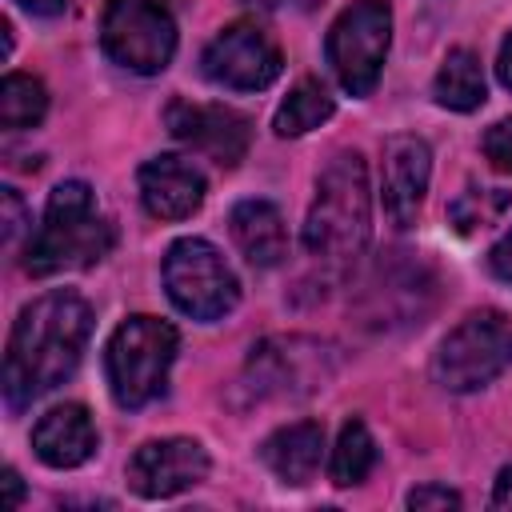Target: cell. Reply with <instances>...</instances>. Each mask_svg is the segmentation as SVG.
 <instances>
[{"label": "cell", "instance_id": "9a60e30c", "mask_svg": "<svg viewBox=\"0 0 512 512\" xmlns=\"http://www.w3.org/2000/svg\"><path fill=\"white\" fill-rule=\"evenodd\" d=\"M140 204L156 220H188L204 204V172L184 156H152L140 168Z\"/></svg>", "mask_w": 512, "mask_h": 512}, {"label": "cell", "instance_id": "ffe728a7", "mask_svg": "<svg viewBox=\"0 0 512 512\" xmlns=\"http://www.w3.org/2000/svg\"><path fill=\"white\" fill-rule=\"evenodd\" d=\"M332 112H336V104H332L328 88H324L316 76H304V80L284 96V104L276 108L272 128H276V136H304V132L320 128L324 120H332Z\"/></svg>", "mask_w": 512, "mask_h": 512}, {"label": "cell", "instance_id": "7402d4cb", "mask_svg": "<svg viewBox=\"0 0 512 512\" xmlns=\"http://www.w3.org/2000/svg\"><path fill=\"white\" fill-rule=\"evenodd\" d=\"M48 112V92L36 76L24 72H8L0 84V124L20 132V128H36Z\"/></svg>", "mask_w": 512, "mask_h": 512}, {"label": "cell", "instance_id": "f546056e", "mask_svg": "<svg viewBox=\"0 0 512 512\" xmlns=\"http://www.w3.org/2000/svg\"><path fill=\"white\" fill-rule=\"evenodd\" d=\"M24 12H32V16H60L64 8H68V0H16Z\"/></svg>", "mask_w": 512, "mask_h": 512}, {"label": "cell", "instance_id": "e0dca14e", "mask_svg": "<svg viewBox=\"0 0 512 512\" xmlns=\"http://www.w3.org/2000/svg\"><path fill=\"white\" fill-rule=\"evenodd\" d=\"M228 232L252 268H276L288 256L284 216L268 200H240L228 216Z\"/></svg>", "mask_w": 512, "mask_h": 512}, {"label": "cell", "instance_id": "7c38bea8", "mask_svg": "<svg viewBox=\"0 0 512 512\" xmlns=\"http://www.w3.org/2000/svg\"><path fill=\"white\" fill-rule=\"evenodd\" d=\"M168 132L200 152L204 160L220 164V168H236L248 152V140H252V124L248 116H240L236 108H224V104H192V100H172L168 112Z\"/></svg>", "mask_w": 512, "mask_h": 512}, {"label": "cell", "instance_id": "44dd1931", "mask_svg": "<svg viewBox=\"0 0 512 512\" xmlns=\"http://www.w3.org/2000/svg\"><path fill=\"white\" fill-rule=\"evenodd\" d=\"M376 464V440L368 432L364 420H348L336 436V448H332V464H328V476L336 488H352V484H364L368 472Z\"/></svg>", "mask_w": 512, "mask_h": 512}, {"label": "cell", "instance_id": "cb8c5ba5", "mask_svg": "<svg viewBox=\"0 0 512 512\" xmlns=\"http://www.w3.org/2000/svg\"><path fill=\"white\" fill-rule=\"evenodd\" d=\"M484 156L492 160V168L512 172V120H500L484 132Z\"/></svg>", "mask_w": 512, "mask_h": 512}, {"label": "cell", "instance_id": "484cf974", "mask_svg": "<svg viewBox=\"0 0 512 512\" xmlns=\"http://www.w3.org/2000/svg\"><path fill=\"white\" fill-rule=\"evenodd\" d=\"M0 208H4V240L12 244L16 236H20V228H24V204H20V196H16V188H4L0 192Z\"/></svg>", "mask_w": 512, "mask_h": 512}, {"label": "cell", "instance_id": "9c48e42d", "mask_svg": "<svg viewBox=\"0 0 512 512\" xmlns=\"http://www.w3.org/2000/svg\"><path fill=\"white\" fill-rule=\"evenodd\" d=\"M100 44L112 64L136 76H156L176 52V20L160 0H108Z\"/></svg>", "mask_w": 512, "mask_h": 512}, {"label": "cell", "instance_id": "f1b7e54d", "mask_svg": "<svg viewBox=\"0 0 512 512\" xmlns=\"http://www.w3.org/2000/svg\"><path fill=\"white\" fill-rule=\"evenodd\" d=\"M492 508H512V464H508V468H500V476H496Z\"/></svg>", "mask_w": 512, "mask_h": 512}, {"label": "cell", "instance_id": "4316f807", "mask_svg": "<svg viewBox=\"0 0 512 512\" xmlns=\"http://www.w3.org/2000/svg\"><path fill=\"white\" fill-rule=\"evenodd\" d=\"M488 268H492L504 284H512V232H504V236L492 244V252H488Z\"/></svg>", "mask_w": 512, "mask_h": 512}, {"label": "cell", "instance_id": "4dcf8cb0", "mask_svg": "<svg viewBox=\"0 0 512 512\" xmlns=\"http://www.w3.org/2000/svg\"><path fill=\"white\" fill-rule=\"evenodd\" d=\"M496 76H500V84L512 92V32H508V40L500 44V60H496Z\"/></svg>", "mask_w": 512, "mask_h": 512}, {"label": "cell", "instance_id": "30bf717a", "mask_svg": "<svg viewBox=\"0 0 512 512\" xmlns=\"http://www.w3.org/2000/svg\"><path fill=\"white\" fill-rule=\"evenodd\" d=\"M432 288L436 280L416 252H384L360 280L356 312L376 328L420 324L432 304Z\"/></svg>", "mask_w": 512, "mask_h": 512}, {"label": "cell", "instance_id": "4fadbf2b", "mask_svg": "<svg viewBox=\"0 0 512 512\" xmlns=\"http://www.w3.org/2000/svg\"><path fill=\"white\" fill-rule=\"evenodd\" d=\"M208 476V452L188 436L148 440L128 460V488L144 500H168L184 488H196Z\"/></svg>", "mask_w": 512, "mask_h": 512}, {"label": "cell", "instance_id": "ba28073f", "mask_svg": "<svg viewBox=\"0 0 512 512\" xmlns=\"http://www.w3.org/2000/svg\"><path fill=\"white\" fill-rule=\"evenodd\" d=\"M336 372V356L312 336H268L252 348L244 368V388L252 400H296Z\"/></svg>", "mask_w": 512, "mask_h": 512}, {"label": "cell", "instance_id": "5bb4252c", "mask_svg": "<svg viewBox=\"0 0 512 512\" xmlns=\"http://www.w3.org/2000/svg\"><path fill=\"white\" fill-rule=\"evenodd\" d=\"M428 176H432V152L420 136H388L384 140V168H380V196H384V212L392 216L396 228H412L424 192H428Z\"/></svg>", "mask_w": 512, "mask_h": 512}, {"label": "cell", "instance_id": "52a82bcc", "mask_svg": "<svg viewBox=\"0 0 512 512\" xmlns=\"http://www.w3.org/2000/svg\"><path fill=\"white\" fill-rule=\"evenodd\" d=\"M392 44V8L384 0H352L328 28L324 56L348 96H368Z\"/></svg>", "mask_w": 512, "mask_h": 512}, {"label": "cell", "instance_id": "603a6c76", "mask_svg": "<svg viewBox=\"0 0 512 512\" xmlns=\"http://www.w3.org/2000/svg\"><path fill=\"white\" fill-rule=\"evenodd\" d=\"M508 204H512V196L500 192V188H468V192H460V196L452 200L448 224L468 236V232H476V228L496 224V220L508 212Z\"/></svg>", "mask_w": 512, "mask_h": 512}, {"label": "cell", "instance_id": "ac0fdd59", "mask_svg": "<svg viewBox=\"0 0 512 512\" xmlns=\"http://www.w3.org/2000/svg\"><path fill=\"white\" fill-rule=\"evenodd\" d=\"M320 456H324V428H320L316 420L284 424V428H276V432L260 444V460L276 472V480L296 484V488L316 476Z\"/></svg>", "mask_w": 512, "mask_h": 512}, {"label": "cell", "instance_id": "277c9868", "mask_svg": "<svg viewBox=\"0 0 512 512\" xmlns=\"http://www.w3.org/2000/svg\"><path fill=\"white\" fill-rule=\"evenodd\" d=\"M172 360H176V328L156 316H128L124 324H116V332L104 344V372L112 400L120 408L152 404L168 384Z\"/></svg>", "mask_w": 512, "mask_h": 512}, {"label": "cell", "instance_id": "5b68a950", "mask_svg": "<svg viewBox=\"0 0 512 512\" xmlns=\"http://www.w3.org/2000/svg\"><path fill=\"white\" fill-rule=\"evenodd\" d=\"M512 368V320L504 312H472L436 348L432 376L448 392H476Z\"/></svg>", "mask_w": 512, "mask_h": 512}, {"label": "cell", "instance_id": "8992f818", "mask_svg": "<svg viewBox=\"0 0 512 512\" xmlns=\"http://www.w3.org/2000/svg\"><path fill=\"white\" fill-rule=\"evenodd\" d=\"M164 292L184 316H192L200 324L228 316L240 300L236 272L228 268L220 248L200 240V236H184L168 248V256H164Z\"/></svg>", "mask_w": 512, "mask_h": 512}, {"label": "cell", "instance_id": "d4e9b609", "mask_svg": "<svg viewBox=\"0 0 512 512\" xmlns=\"http://www.w3.org/2000/svg\"><path fill=\"white\" fill-rule=\"evenodd\" d=\"M408 508L424 512V508H460V492L444 488V484H420L408 492Z\"/></svg>", "mask_w": 512, "mask_h": 512}, {"label": "cell", "instance_id": "7a4b0ae2", "mask_svg": "<svg viewBox=\"0 0 512 512\" xmlns=\"http://www.w3.org/2000/svg\"><path fill=\"white\" fill-rule=\"evenodd\" d=\"M372 236L368 168L360 152H336L316 180L312 208L304 216V248L328 268H348Z\"/></svg>", "mask_w": 512, "mask_h": 512}, {"label": "cell", "instance_id": "2e32d148", "mask_svg": "<svg viewBox=\"0 0 512 512\" xmlns=\"http://www.w3.org/2000/svg\"><path fill=\"white\" fill-rule=\"evenodd\" d=\"M32 448L48 468H80L96 452V428L84 404H60L32 428Z\"/></svg>", "mask_w": 512, "mask_h": 512}, {"label": "cell", "instance_id": "6da1fadb", "mask_svg": "<svg viewBox=\"0 0 512 512\" xmlns=\"http://www.w3.org/2000/svg\"><path fill=\"white\" fill-rule=\"evenodd\" d=\"M92 336V308L68 292L52 288L36 296L12 324L4 352V400L12 412H24L36 396L64 384Z\"/></svg>", "mask_w": 512, "mask_h": 512}, {"label": "cell", "instance_id": "1f68e13d", "mask_svg": "<svg viewBox=\"0 0 512 512\" xmlns=\"http://www.w3.org/2000/svg\"><path fill=\"white\" fill-rule=\"evenodd\" d=\"M260 4H280V0H260Z\"/></svg>", "mask_w": 512, "mask_h": 512}, {"label": "cell", "instance_id": "3957f363", "mask_svg": "<svg viewBox=\"0 0 512 512\" xmlns=\"http://www.w3.org/2000/svg\"><path fill=\"white\" fill-rule=\"evenodd\" d=\"M116 244L112 224L100 216L96 196L84 180H64L44 204V220L24 248V268L32 276L76 272L104 260Z\"/></svg>", "mask_w": 512, "mask_h": 512}, {"label": "cell", "instance_id": "8fae6325", "mask_svg": "<svg viewBox=\"0 0 512 512\" xmlns=\"http://www.w3.org/2000/svg\"><path fill=\"white\" fill-rule=\"evenodd\" d=\"M200 68H204V76H208L212 84H220V88H232V92H260V88H268V84L280 76L284 60H280V48L272 44V36H268L260 24L236 20V24L220 28V32L208 40V48H204V56H200Z\"/></svg>", "mask_w": 512, "mask_h": 512}, {"label": "cell", "instance_id": "d6986e66", "mask_svg": "<svg viewBox=\"0 0 512 512\" xmlns=\"http://www.w3.org/2000/svg\"><path fill=\"white\" fill-rule=\"evenodd\" d=\"M432 96L440 108H452V112H472L484 104L488 96V84H484V68H480V56L468 52V48H452L436 72V84H432Z\"/></svg>", "mask_w": 512, "mask_h": 512}, {"label": "cell", "instance_id": "83f0119b", "mask_svg": "<svg viewBox=\"0 0 512 512\" xmlns=\"http://www.w3.org/2000/svg\"><path fill=\"white\" fill-rule=\"evenodd\" d=\"M0 484H4V508H20V500H24V480H20V472L8 468Z\"/></svg>", "mask_w": 512, "mask_h": 512}]
</instances>
